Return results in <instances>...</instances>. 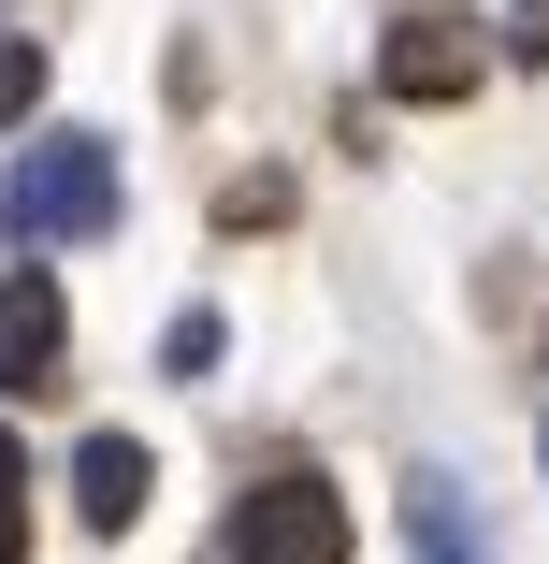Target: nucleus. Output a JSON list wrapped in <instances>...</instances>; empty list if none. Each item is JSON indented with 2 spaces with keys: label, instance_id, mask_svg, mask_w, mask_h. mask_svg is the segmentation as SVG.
Wrapping results in <instances>:
<instances>
[{
  "label": "nucleus",
  "instance_id": "20e7f679",
  "mask_svg": "<svg viewBox=\"0 0 549 564\" xmlns=\"http://www.w3.org/2000/svg\"><path fill=\"white\" fill-rule=\"evenodd\" d=\"M376 87H391V101H463V87H477V15H391Z\"/></svg>",
  "mask_w": 549,
  "mask_h": 564
},
{
  "label": "nucleus",
  "instance_id": "7ed1b4c3",
  "mask_svg": "<svg viewBox=\"0 0 549 564\" xmlns=\"http://www.w3.org/2000/svg\"><path fill=\"white\" fill-rule=\"evenodd\" d=\"M58 377H73V304L44 261H15L0 275V391H58Z\"/></svg>",
  "mask_w": 549,
  "mask_h": 564
},
{
  "label": "nucleus",
  "instance_id": "0eeeda50",
  "mask_svg": "<svg viewBox=\"0 0 549 564\" xmlns=\"http://www.w3.org/2000/svg\"><path fill=\"white\" fill-rule=\"evenodd\" d=\"M0 564H30V448L0 434Z\"/></svg>",
  "mask_w": 549,
  "mask_h": 564
},
{
  "label": "nucleus",
  "instance_id": "6e6552de",
  "mask_svg": "<svg viewBox=\"0 0 549 564\" xmlns=\"http://www.w3.org/2000/svg\"><path fill=\"white\" fill-rule=\"evenodd\" d=\"M160 377H217V304H188V318L160 333Z\"/></svg>",
  "mask_w": 549,
  "mask_h": 564
},
{
  "label": "nucleus",
  "instance_id": "1a4fd4ad",
  "mask_svg": "<svg viewBox=\"0 0 549 564\" xmlns=\"http://www.w3.org/2000/svg\"><path fill=\"white\" fill-rule=\"evenodd\" d=\"M30 101H44V44H0V131H15Z\"/></svg>",
  "mask_w": 549,
  "mask_h": 564
},
{
  "label": "nucleus",
  "instance_id": "f03ea898",
  "mask_svg": "<svg viewBox=\"0 0 549 564\" xmlns=\"http://www.w3.org/2000/svg\"><path fill=\"white\" fill-rule=\"evenodd\" d=\"M232 564H348V492L333 478H246Z\"/></svg>",
  "mask_w": 549,
  "mask_h": 564
},
{
  "label": "nucleus",
  "instance_id": "f257e3e1",
  "mask_svg": "<svg viewBox=\"0 0 549 564\" xmlns=\"http://www.w3.org/2000/svg\"><path fill=\"white\" fill-rule=\"evenodd\" d=\"M101 217H117V145L101 131H44L15 174H0V232L15 247H87Z\"/></svg>",
  "mask_w": 549,
  "mask_h": 564
},
{
  "label": "nucleus",
  "instance_id": "39448f33",
  "mask_svg": "<svg viewBox=\"0 0 549 564\" xmlns=\"http://www.w3.org/2000/svg\"><path fill=\"white\" fill-rule=\"evenodd\" d=\"M145 492H160L145 434H87V448H73V507H87L101 535H131V521H145Z\"/></svg>",
  "mask_w": 549,
  "mask_h": 564
},
{
  "label": "nucleus",
  "instance_id": "423d86ee",
  "mask_svg": "<svg viewBox=\"0 0 549 564\" xmlns=\"http://www.w3.org/2000/svg\"><path fill=\"white\" fill-rule=\"evenodd\" d=\"M405 535H419V564H477V535H463V492H449V478H405Z\"/></svg>",
  "mask_w": 549,
  "mask_h": 564
}]
</instances>
